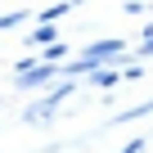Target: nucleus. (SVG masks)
I'll use <instances>...</instances> for the list:
<instances>
[{"mask_svg": "<svg viewBox=\"0 0 153 153\" xmlns=\"http://www.w3.org/2000/svg\"><path fill=\"white\" fill-rule=\"evenodd\" d=\"M122 50H126L122 41H99V45H90V50H86L81 59H76V63H68L63 72H90V68H99V63H108V59H117Z\"/></svg>", "mask_w": 153, "mask_h": 153, "instance_id": "f257e3e1", "label": "nucleus"}, {"mask_svg": "<svg viewBox=\"0 0 153 153\" xmlns=\"http://www.w3.org/2000/svg\"><path fill=\"white\" fill-rule=\"evenodd\" d=\"M140 149H144V140H131V144H126L122 153H140Z\"/></svg>", "mask_w": 153, "mask_h": 153, "instance_id": "7ed1b4c3", "label": "nucleus"}, {"mask_svg": "<svg viewBox=\"0 0 153 153\" xmlns=\"http://www.w3.org/2000/svg\"><path fill=\"white\" fill-rule=\"evenodd\" d=\"M68 95H72V86H59V90H54L50 99H41L36 108H27V122H32V126H41V122H45V117H50V113H54V108H59L63 99H68Z\"/></svg>", "mask_w": 153, "mask_h": 153, "instance_id": "f03ea898", "label": "nucleus"}]
</instances>
